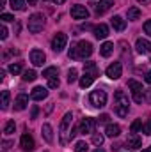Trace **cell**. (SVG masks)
<instances>
[{
    "instance_id": "cell-30",
    "label": "cell",
    "mask_w": 151,
    "mask_h": 152,
    "mask_svg": "<svg viewBox=\"0 0 151 152\" xmlns=\"http://www.w3.org/2000/svg\"><path fill=\"white\" fill-rule=\"evenodd\" d=\"M43 76L44 78H57V67H48V69H44L43 71Z\"/></svg>"
},
{
    "instance_id": "cell-43",
    "label": "cell",
    "mask_w": 151,
    "mask_h": 152,
    "mask_svg": "<svg viewBox=\"0 0 151 152\" xmlns=\"http://www.w3.org/2000/svg\"><path fill=\"white\" fill-rule=\"evenodd\" d=\"M109 118H110L109 115H107V113H103L101 117H100V122H109Z\"/></svg>"
},
{
    "instance_id": "cell-9",
    "label": "cell",
    "mask_w": 151,
    "mask_h": 152,
    "mask_svg": "<svg viewBox=\"0 0 151 152\" xmlns=\"http://www.w3.org/2000/svg\"><path fill=\"white\" fill-rule=\"evenodd\" d=\"M20 147H21V151L25 152H32L36 149V143H34V138L29 134V133H25V134H21V140H20Z\"/></svg>"
},
{
    "instance_id": "cell-47",
    "label": "cell",
    "mask_w": 151,
    "mask_h": 152,
    "mask_svg": "<svg viewBox=\"0 0 151 152\" xmlns=\"http://www.w3.org/2000/svg\"><path fill=\"white\" fill-rule=\"evenodd\" d=\"M52 2H53V4H57V5H61V4H64L66 0H52Z\"/></svg>"
},
{
    "instance_id": "cell-8",
    "label": "cell",
    "mask_w": 151,
    "mask_h": 152,
    "mask_svg": "<svg viewBox=\"0 0 151 152\" xmlns=\"http://www.w3.org/2000/svg\"><path fill=\"white\" fill-rule=\"evenodd\" d=\"M94 126H96V122H94V118H91V117H84V118L80 120V124H78V133H82V134H87V133H93V129H94Z\"/></svg>"
},
{
    "instance_id": "cell-36",
    "label": "cell",
    "mask_w": 151,
    "mask_h": 152,
    "mask_svg": "<svg viewBox=\"0 0 151 152\" xmlns=\"http://www.w3.org/2000/svg\"><path fill=\"white\" fill-rule=\"evenodd\" d=\"M59 85H61L59 78H50V80H48V87H50V88H57Z\"/></svg>"
},
{
    "instance_id": "cell-52",
    "label": "cell",
    "mask_w": 151,
    "mask_h": 152,
    "mask_svg": "<svg viewBox=\"0 0 151 152\" xmlns=\"http://www.w3.org/2000/svg\"><path fill=\"white\" fill-rule=\"evenodd\" d=\"M148 101L151 103V90H150V96H148Z\"/></svg>"
},
{
    "instance_id": "cell-17",
    "label": "cell",
    "mask_w": 151,
    "mask_h": 152,
    "mask_svg": "<svg viewBox=\"0 0 151 152\" xmlns=\"http://www.w3.org/2000/svg\"><path fill=\"white\" fill-rule=\"evenodd\" d=\"M93 32H94V37L96 39H105L109 36V27L105 23H100V25H96L93 28Z\"/></svg>"
},
{
    "instance_id": "cell-11",
    "label": "cell",
    "mask_w": 151,
    "mask_h": 152,
    "mask_svg": "<svg viewBox=\"0 0 151 152\" xmlns=\"http://www.w3.org/2000/svg\"><path fill=\"white\" fill-rule=\"evenodd\" d=\"M71 16L75 20H85V18H89V11H87L85 5H73L71 7Z\"/></svg>"
},
{
    "instance_id": "cell-10",
    "label": "cell",
    "mask_w": 151,
    "mask_h": 152,
    "mask_svg": "<svg viewBox=\"0 0 151 152\" xmlns=\"http://www.w3.org/2000/svg\"><path fill=\"white\" fill-rule=\"evenodd\" d=\"M123 75V66H121V62H114L110 64L109 67H107V76L110 78V80H117V78H121Z\"/></svg>"
},
{
    "instance_id": "cell-34",
    "label": "cell",
    "mask_w": 151,
    "mask_h": 152,
    "mask_svg": "<svg viewBox=\"0 0 151 152\" xmlns=\"http://www.w3.org/2000/svg\"><path fill=\"white\" fill-rule=\"evenodd\" d=\"M9 71H11L13 75H20V73H21V64H11V66H9Z\"/></svg>"
},
{
    "instance_id": "cell-6",
    "label": "cell",
    "mask_w": 151,
    "mask_h": 152,
    "mask_svg": "<svg viewBox=\"0 0 151 152\" xmlns=\"http://www.w3.org/2000/svg\"><path fill=\"white\" fill-rule=\"evenodd\" d=\"M66 42H68V36L62 34V32H57L52 39V50L59 53V51H62L66 48Z\"/></svg>"
},
{
    "instance_id": "cell-38",
    "label": "cell",
    "mask_w": 151,
    "mask_h": 152,
    "mask_svg": "<svg viewBox=\"0 0 151 152\" xmlns=\"http://www.w3.org/2000/svg\"><path fill=\"white\" fill-rule=\"evenodd\" d=\"M142 129H144V133H146L148 136H151V117L146 120V124H144V127H142Z\"/></svg>"
},
{
    "instance_id": "cell-24",
    "label": "cell",
    "mask_w": 151,
    "mask_h": 152,
    "mask_svg": "<svg viewBox=\"0 0 151 152\" xmlns=\"http://www.w3.org/2000/svg\"><path fill=\"white\" fill-rule=\"evenodd\" d=\"M141 18V9L139 7H130L128 9V20L130 21H135V20H139Z\"/></svg>"
},
{
    "instance_id": "cell-2",
    "label": "cell",
    "mask_w": 151,
    "mask_h": 152,
    "mask_svg": "<svg viewBox=\"0 0 151 152\" xmlns=\"http://www.w3.org/2000/svg\"><path fill=\"white\" fill-rule=\"evenodd\" d=\"M71 122H73V113L71 112H68V113H64L62 117V120H61V126H59V131H61V143L62 145H66L68 143V140H71Z\"/></svg>"
},
{
    "instance_id": "cell-33",
    "label": "cell",
    "mask_w": 151,
    "mask_h": 152,
    "mask_svg": "<svg viewBox=\"0 0 151 152\" xmlns=\"http://www.w3.org/2000/svg\"><path fill=\"white\" fill-rule=\"evenodd\" d=\"M93 143L100 147V145L103 143V134H100V133H94V134H93Z\"/></svg>"
},
{
    "instance_id": "cell-5",
    "label": "cell",
    "mask_w": 151,
    "mask_h": 152,
    "mask_svg": "<svg viewBox=\"0 0 151 152\" xmlns=\"http://www.w3.org/2000/svg\"><path fill=\"white\" fill-rule=\"evenodd\" d=\"M128 87H130V90H132L133 101H135V103H142V99H144L142 83H139V81H135V80H130V81H128Z\"/></svg>"
},
{
    "instance_id": "cell-16",
    "label": "cell",
    "mask_w": 151,
    "mask_h": 152,
    "mask_svg": "<svg viewBox=\"0 0 151 152\" xmlns=\"http://www.w3.org/2000/svg\"><path fill=\"white\" fill-rule=\"evenodd\" d=\"M27 104H29V96H27V94H20V96L14 99V110H18V112L25 110Z\"/></svg>"
},
{
    "instance_id": "cell-23",
    "label": "cell",
    "mask_w": 151,
    "mask_h": 152,
    "mask_svg": "<svg viewBox=\"0 0 151 152\" xmlns=\"http://www.w3.org/2000/svg\"><path fill=\"white\" fill-rule=\"evenodd\" d=\"M114 51V42H103L101 44V48H100V53H101V57H110Z\"/></svg>"
},
{
    "instance_id": "cell-44",
    "label": "cell",
    "mask_w": 151,
    "mask_h": 152,
    "mask_svg": "<svg viewBox=\"0 0 151 152\" xmlns=\"http://www.w3.org/2000/svg\"><path fill=\"white\" fill-rule=\"evenodd\" d=\"M38 113H39V110H38V106H34V108H32V118H36V117H38Z\"/></svg>"
},
{
    "instance_id": "cell-37",
    "label": "cell",
    "mask_w": 151,
    "mask_h": 152,
    "mask_svg": "<svg viewBox=\"0 0 151 152\" xmlns=\"http://www.w3.org/2000/svg\"><path fill=\"white\" fill-rule=\"evenodd\" d=\"M68 55H70V58H78V50H76V44H73V46L70 48Z\"/></svg>"
},
{
    "instance_id": "cell-29",
    "label": "cell",
    "mask_w": 151,
    "mask_h": 152,
    "mask_svg": "<svg viewBox=\"0 0 151 152\" xmlns=\"http://www.w3.org/2000/svg\"><path fill=\"white\" fill-rule=\"evenodd\" d=\"M9 90H4L2 92V110H7L9 108Z\"/></svg>"
},
{
    "instance_id": "cell-41",
    "label": "cell",
    "mask_w": 151,
    "mask_h": 152,
    "mask_svg": "<svg viewBox=\"0 0 151 152\" xmlns=\"http://www.w3.org/2000/svg\"><path fill=\"white\" fill-rule=\"evenodd\" d=\"M144 32H146L148 36H151V20H148V21L144 23Z\"/></svg>"
},
{
    "instance_id": "cell-20",
    "label": "cell",
    "mask_w": 151,
    "mask_h": 152,
    "mask_svg": "<svg viewBox=\"0 0 151 152\" xmlns=\"http://www.w3.org/2000/svg\"><path fill=\"white\" fill-rule=\"evenodd\" d=\"M110 23H112L114 30H117V32H123V30L126 28V21H124L121 16H114L112 20H110Z\"/></svg>"
},
{
    "instance_id": "cell-26",
    "label": "cell",
    "mask_w": 151,
    "mask_h": 152,
    "mask_svg": "<svg viewBox=\"0 0 151 152\" xmlns=\"http://www.w3.org/2000/svg\"><path fill=\"white\" fill-rule=\"evenodd\" d=\"M142 127H144L142 120H141V118H137V120H133V122H132V126H130V131H132V133L135 134V133H139V131H141Z\"/></svg>"
},
{
    "instance_id": "cell-18",
    "label": "cell",
    "mask_w": 151,
    "mask_h": 152,
    "mask_svg": "<svg viewBox=\"0 0 151 152\" xmlns=\"http://www.w3.org/2000/svg\"><path fill=\"white\" fill-rule=\"evenodd\" d=\"M141 145H142V142H141V138H139L137 134H130V136L126 138V147H128L130 151H137Z\"/></svg>"
},
{
    "instance_id": "cell-48",
    "label": "cell",
    "mask_w": 151,
    "mask_h": 152,
    "mask_svg": "<svg viewBox=\"0 0 151 152\" xmlns=\"http://www.w3.org/2000/svg\"><path fill=\"white\" fill-rule=\"evenodd\" d=\"M5 2L7 0H0V7H5Z\"/></svg>"
},
{
    "instance_id": "cell-19",
    "label": "cell",
    "mask_w": 151,
    "mask_h": 152,
    "mask_svg": "<svg viewBox=\"0 0 151 152\" xmlns=\"http://www.w3.org/2000/svg\"><path fill=\"white\" fill-rule=\"evenodd\" d=\"M96 76H98V75H94V73H87V71H85L84 76L80 78V87H82V88H87V87L94 81V78H96Z\"/></svg>"
},
{
    "instance_id": "cell-27",
    "label": "cell",
    "mask_w": 151,
    "mask_h": 152,
    "mask_svg": "<svg viewBox=\"0 0 151 152\" xmlns=\"http://www.w3.org/2000/svg\"><path fill=\"white\" fill-rule=\"evenodd\" d=\"M14 11H25V0H9Z\"/></svg>"
},
{
    "instance_id": "cell-14",
    "label": "cell",
    "mask_w": 151,
    "mask_h": 152,
    "mask_svg": "<svg viewBox=\"0 0 151 152\" xmlns=\"http://www.w3.org/2000/svg\"><path fill=\"white\" fill-rule=\"evenodd\" d=\"M44 60H46V55H44L41 50H32V51H30V62H32L34 66H43Z\"/></svg>"
},
{
    "instance_id": "cell-31",
    "label": "cell",
    "mask_w": 151,
    "mask_h": 152,
    "mask_svg": "<svg viewBox=\"0 0 151 152\" xmlns=\"http://www.w3.org/2000/svg\"><path fill=\"white\" fill-rule=\"evenodd\" d=\"M14 129H16L14 120H9V122L5 124V127H4V133H5V134H13V133H14Z\"/></svg>"
},
{
    "instance_id": "cell-46",
    "label": "cell",
    "mask_w": 151,
    "mask_h": 152,
    "mask_svg": "<svg viewBox=\"0 0 151 152\" xmlns=\"http://www.w3.org/2000/svg\"><path fill=\"white\" fill-rule=\"evenodd\" d=\"M25 2H27L29 5H36V4H38V0H25Z\"/></svg>"
},
{
    "instance_id": "cell-25",
    "label": "cell",
    "mask_w": 151,
    "mask_h": 152,
    "mask_svg": "<svg viewBox=\"0 0 151 152\" xmlns=\"http://www.w3.org/2000/svg\"><path fill=\"white\" fill-rule=\"evenodd\" d=\"M21 78H23V81H34V80L38 78V73H36L34 69H27Z\"/></svg>"
},
{
    "instance_id": "cell-21",
    "label": "cell",
    "mask_w": 151,
    "mask_h": 152,
    "mask_svg": "<svg viewBox=\"0 0 151 152\" xmlns=\"http://www.w3.org/2000/svg\"><path fill=\"white\" fill-rule=\"evenodd\" d=\"M105 134H107L109 138H115V136L121 134V127H119L117 124H109L107 129H105Z\"/></svg>"
},
{
    "instance_id": "cell-42",
    "label": "cell",
    "mask_w": 151,
    "mask_h": 152,
    "mask_svg": "<svg viewBox=\"0 0 151 152\" xmlns=\"http://www.w3.org/2000/svg\"><path fill=\"white\" fill-rule=\"evenodd\" d=\"M11 145H13V142H9V140H4V142H2V149H4V151H7Z\"/></svg>"
},
{
    "instance_id": "cell-3",
    "label": "cell",
    "mask_w": 151,
    "mask_h": 152,
    "mask_svg": "<svg viewBox=\"0 0 151 152\" xmlns=\"http://www.w3.org/2000/svg\"><path fill=\"white\" fill-rule=\"evenodd\" d=\"M27 27H29V32H32V34H38L43 30V27H44V16L43 14H32L30 18H29V23H27Z\"/></svg>"
},
{
    "instance_id": "cell-13",
    "label": "cell",
    "mask_w": 151,
    "mask_h": 152,
    "mask_svg": "<svg viewBox=\"0 0 151 152\" xmlns=\"http://www.w3.org/2000/svg\"><path fill=\"white\" fill-rule=\"evenodd\" d=\"M114 5L112 0H100L98 4H94V12L100 16V14H103V12H107L110 7Z\"/></svg>"
},
{
    "instance_id": "cell-22",
    "label": "cell",
    "mask_w": 151,
    "mask_h": 152,
    "mask_svg": "<svg viewBox=\"0 0 151 152\" xmlns=\"http://www.w3.org/2000/svg\"><path fill=\"white\" fill-rule=\"evenodd\" d=\"M41 131H43V133H41V134H43V138H44V140H46L48 143H52V142H53V133H52V126H50V124H43V129H41Z\"/></svg>"
},
{
    "instance_id": "cell-1",
    "label": "cell",
    "mask_w": 151,
    "mask_h": 152,
    "mask_svg": "<svg viewBox=\"0 0 151 152\" xmlns=\"http://www.w3.org/2000/svg\"><path fill=\"white\" fill-rule=\"evenodd\" d=\"M114 110L119 117H126L128 110H130V101H128V96L123 92V90H117L115 96H114Z\"/></svg>"
},
{
    "instance_id": "cell-7",
    "label": "cell",
    "mask_w": 151,
    "mask_h": 152,
    "mask_svg": "<svg viewBox=\"0 0 151 152\" xmlns=\"http://www.w3.org/2000/svg\"><path fill=\"white\" fill-rule=\"evenodd\" d=\"M76 50H78V58H87L93 55V44L89 41H80L76 44Z\"/></svg>"
},
{
    "instance_id": "cell-40",
    "label": "cell",
    "mask_w": 151,
    "mask_h": 152,
    "mask_svg": "<svg viewBox=\"0 0 151 152\" xmlns=\"http://www.w3.org/2000/svg\"><path fill=\"white\" fill-rule=\"evenodd\" d=\"M7 36H9L7 27H5V25H2V27H0V37H2V39H7Z\"/></svg>"
},
{
    "instance_id": "cell-45",
    "label": "cell",
    "mask_w": 151,
    "mask_h": 152,
    "mask_svg": "<svg viewBox=\"0 0 151 152\" xmlns=\"http://www.w3.org/2000/svg\"><path fill=\"white\" fill-rule=\"evenodd\" d=\"M144 80H146V83H151V71L146 73V78H144Z\"/></svg>"
},
{
    "instance_id": "cell-4",
    "label": "cell",
    "mask_w": 151,
    "mask_h": 152,
    "mask_svg": "<svg viewBox=\"0 0 151 152\" xmlns=\"http://www.w3.org/2000/svg\"><path fill=\"white\" fill-rule=\"evenodd\" d=\"M89 101H91V104L94 108H103L107 104V94H105V90H100V88L93 90L91 96H89Z\"/></svg>"
},
{
    "instance_id": "cell-15",
    "label": "cell",
    "mask_w": 151,
    "mask_h": 152,
    "mask_svg": "<svg viewBox=\"0 0 151 152\" xmlns=\"http://www.w3.org/2000/svg\"><path fill=\"white\" fill-rule=\"evenodd\" d=\"M30 97H32L34 101H43V99L48 97V90H46L44 87H36V88H32Z\"/></svg>"
},
{
    "instance_id": "cell-12",
    "label": "cell",
    "mask_w": 151,
    "mask_h": 152,
    "mask_svg": "<svg viewBox=\"0 0 151 152\" xmlns=\"http://www.w3.org/2000/svg\"><path fill=\"white\" fill-rule=\"evenodd\" d=\"M135 48H137V51H139V53L148 55V53H151V41H148V39H142V37L137 39Z\"/></svg>"
},
{
    "instance_id": "cell-35",
    "label": "cell",
    "mask_w": 151,
    "mask_h": 152,
    "mask_svg": "<svg viewBox=\"0 0 151 152\" xmlns=\"http://www.w3.org/2000/svg\"><path fill=\"white\" fill-rule=\"evenodd\" d=\"M76 78H78L76 69H70V73H68V83H73V81H76Z\"/></svg>"
},
{
    "instance_id": "cell-49",
    "label": "cell",
    "mask_w": 151,
    "mask_h": 152,
    "mask_svg": "<svg viewBox=\"0 0 151 152\" xmlns=\"http://www.w3.org/2000/svg\"><path fill=\"white\" fill-rule=\"evenodd\" d=\"M139 2H142V4H150L151 0H139Z\"/></svg>"
},
{
    "instance_id": "cell-39",
    "label": "cell",
    "mask_w": 151,
    "mask_h": 152,
    "mask_svg": "<svg viewBox=\"0 0 151 152\" xmlns=\"http://www.w3.org/2000/svg\"><path fill=\"white\" fill-rule=\"evenodd\" d=\"M0 20H2V21H14V16H13V14H7V12H4V14L0 16Z\"/></svg>"
},
{
    "instance_id": "cell-50",
    "label": "cell",
    "mask_w": 151,
    "mask_h": 152,
    "mask_svg": "<svg viewBox=\"0 0 151 152\" xmlns=\"http://www.w3.org/2000/svg\"><path fill=\"white\" fill-rule=\"evenodd\" d=\"M93 152H105L103 149H96V151H93Z\"/></svg>"
},
{
    "instance_id": "cell-51",
    "label": "cell",
    "mask_w": 151,
    "mask_h": 152,
    "mask_svg": "<svg viewBox=\"0 0 151 152\" xmlns=\"http://www.w3.org/2000/svg\"><path fill=\"white\" fill-rule=\"evenodd\" d=\"M142 152H151V147H148V149H144Z\"/></svg>"
},
{
    "instance_id": "cell-32",
    "label": "cell",
    "mask_w": 151,
    "mask_h": 152,
    "mask_svg": "<svg viewBox=\"0 0 151 152\" xmlns=\"http://www.w3.org/2000/svg\"><path fill=\"white\" fill-rule=\"evenodd\" d=\"M87 151H89V147H87V143H85V142H76L75 152H87Z\"/></svg>"
},
{
    "instance_id": "cell-28",
    "label": "cell",
    "mask_w": 151,
    "mask_h": 152,
    "mask_svg": "<svg viewBox=\"0 0 151 152\" xmlns=\"http://www.w3.org/2000/svg\"><path fill=\"white\" fill-rule=\"evenodd\" d=\"M84 71L98 75V67H96V64H94V62H84Z\"/></svg>"
}]
</instances>
